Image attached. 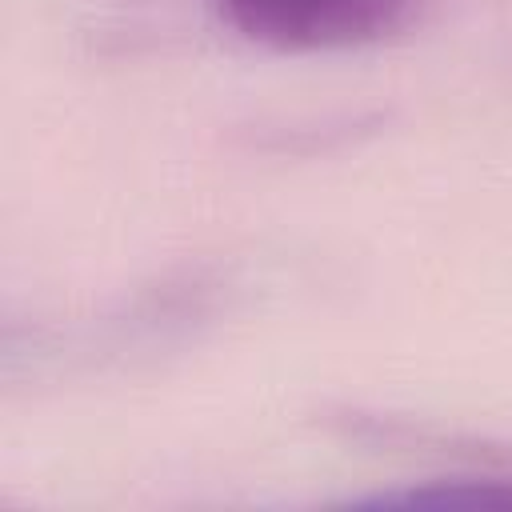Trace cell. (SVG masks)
I'll return each mask as SVG.
<instances>
[{
	"label": "cell",
	"mask_w": 512,
	"mask_h": 512,
	"mask_svg": "<svg viewBox=\"0 0 512 512\" xmlns=\"http://www.w3.org/2000/svg\"><path fill=\"white\" fill-rule=\"evenodd\" d=\"M244 40L280 52L356 48L396 32L412 0H212Z\"/></svg>",
	"instance_id": "obj_1"
}]
</instances>
